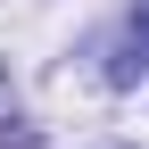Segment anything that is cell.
Segmentation results:
<instances>
[{
    "label": "cell",
    "instance_id": "6da1fadb",
    "mask_svg": "<svg viewBox=\"0 0 149 149\" xmlns=\"http://www.w3.org/2000/svg\"><path fill=\"white\" fill-rule=\"evenodd\" d=\"M141 66H149V8H133V33H124V58L108 66V74H116V83H133Z\"/></svg>",
    "mask_w": 149,
    "mask_h": 149
},
{
    "label": "cell",
    "instance_id": "7a4b0ae2",
    "mask_svg": "<svg viewBox=\"0 0 149 149\" xmlns=\"http://www.w3.org/2000/svg\"><path fill=\"white\" fill-rule=\"evenodd\" d=\"M0 149H25V133H17V124H8V133H0Z\"/></svg>",
    "mask_w": 149,
    "mask_h": 149
}]
</instances>
